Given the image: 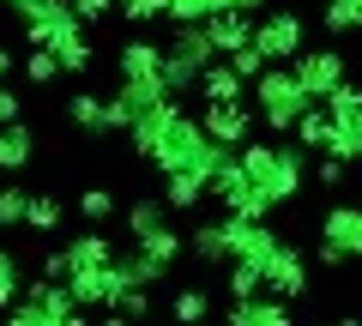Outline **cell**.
Masks as SVG:
<instances>
[{
	"label": "cell",
	"mask_w": 362,
	"mask_h": 326,
	"mask_svg": "<svg viewBox=\"0 0 362 326\" xmlns=\"http://www.w3.org/2000/svg\"><path fill=\"white\" fill-rule=\"evenodd\" d=\"M133 151L145 157V163H151L157 175H175V170H199L211 182V170H218V163H230V145H218V139H206V127H199L194 115H187V109L175 103V97H163V103L157 109H145L139 121H133Z\"/></svg>",
	"instance_id": "1"
},
{
	"label": "cell",
	"mask_w": 362,
	"mask_h": 326,
	"mask_svg": "<svg viewBox=\"0 0 362 326\" xmlns=\"http://www.w3.org/2000/svg\"><path fill=\"white\" fill-rule=\"evenodd\" d=\"M18 25H25V42H30V49H49L54 61H61L66 78L90 73V61H97V42H90V30L78 25L73 0H30L25 13H18Z\"/></svg>",
	"instance_id": "2"
},
{
	"label": "cell",
	"mask_w": 362,
	"mask_h": 326,
	"mask_svg": "<svg viewBox=\"0 0 362 326\" xmlns=\"http://www.w3.org/2000/svg\"><path fill=\"white\" fill-rule=\"evenodd\" d=\"M235 157H242L247 182L266 194V206H290V199L302 194V182H308V151H302V145H284V139H247Z\"/></svg>",
	"instance_id": "3"
},
{
	"label": "cell",
	"mask_w": 362,
	"mask_h": 326,
	"mask_svg": "<svg viewBox=\"0 0 362 326\" xmlns=\"http://www.w3.org/2000/svg\"><path fill=\"white\" fill-rule=\"evenodd\" d=\"M211 61H218V49H211L206 25H169V42H163V91L169 97L199 91V78H206Z\"/></svg>",
	"instance_id": "4"
},
{
	"label": "cell",
	"mask_w": 362,
	"mask_h": 326,
	"mask_svg": "<svg viewBox=\"0 0 362 326\" xmlns=\"http://www.w3.org/2000/svg\"><path fill=\"white\" fill-rule=\"evenodd\" d=\"M308 103L314 97L302 91L296 66H266V73L254 78V121H266V133H290Z\"/></svg>",
	"instance_id": "5"
},
{
	"label": "cell",
	"mask_w": 362,
	"mask_h": 326,
	"mask_svg": "<svg viewBox=\"0 0 362 326\" xmlns=\"http://www.w3.org/2000/svg\"><path fill=\"white\" fill-rule=\"evenodd\" d=\"M254 49L266 54L272 66H290L308 49V18H302L296 6H266V13L254 18Z\"/></svg>",
	"instance_id": "6"
},
{
	"label": "cell",
	"mask_w": 362,
	"mask_h": 326,
	"mask_svg": "<svg viewBox=\"0 0 362 326\" xmlns=\"http://www.w3.org/2000/svg\"><path fill=\"white\" fill-rule=\"evenodd\" d=\"M115 73H121V85L127 91H139V97H151V103H163V42H151V37H133V42H121L115 49Z\"/></svg>",
	"instance_id": "7"
},
{
	"label": "cell",
	"mask_w": 362,
	"mask_h": 326,
	"mask_svg": "<svg viewBox=\"0 0 362 326\" xmlns=\"http://www.w3.org/2000/svg\"><path fill=\"white\" fill-rule=\"evenodd\" d=\"M320 266H344V260H362V206L338 199V206L320 211Z\"/></svg>",
	"instance_id": "8"
},
{
	"label": "cell",
	"mask_w": 362,
	"mask_h": 326,
	"mask_svg": "<svg viewBox=\"0 0 362 326\" xmlns=\"http://www.w3.org/2000/svg\"><path fill=\"white\" fill-rule=\"evenodd\" d=\"M211 199H218V206L230 211V218H254V223H266V218H272L266 194H259V187L247 182L242 157H230V163H218V170H211Z\"/></svg>",
	"instance_id": "9"
},
{
	"label": "cell",
	"mask_w": 362,
	"mask_h": 326,
	"mask_svg": "<svg viewBox=\"0 0 362 326\" xmlns=\"http://www.w3.org/2000/svg\"><path fill=\"white\" fill-rule=\"evenodd\" d=\"M326 115H332V157L356 163L362 157V85L344 78V85L326 97Z\"/></svg>",
	"instance_id": "10"
},
{
	"label": "cell",
	"mask_w": 362,
	"mask_h": 326,
	"mask_svg": "<svg viewBox=\"0 0 362 326\" xmlns=\"http://www.w3.org/2000/svg\"><path fill=\"white\" fill-rule=\"evenodd\" d=\"M296 78H302V91H308L314 103H326V97L350 78V66H344V54H338V49H302L296 54Z\"/></svg>",
	"instance_id": "11"
},
{
	"label": "cell",
	"mask_w": 362,
	"mask_h": 326,
	"mask_svg": "<svg viewBox=\"0 0 362 326\" xmlns=\"http://www.w3.org/2000/svg\"><path fill=\"white\" fill-rule=\"evenodd\" d=\"M199 127H206V139H218V145H230V151H242V145L254 139V109H247V103H206Z\"/></svg>",
	"instance_id": "12"
},
{
	"label": "cell",
	"mask_w": 362,
	"mask_h": 326,
	"mask_svg": "<svg viewBox=\"0 0 362 326\" xmlns=\"http://www.w3.org/2000/svg\"><path fill=\"white\" fill-rule=\"evenodd\" d=\"M302 290H308V260H302V248H278L266 260V296H278V302H296Z\"/></svg>",
	"instance_id": "13"
},
{
	"label": "cell",
	"mask_w": 362,
	"mask_h": 326,
	"mask_svg": "<svg viewBox=\"0 0 362 326\" xmlns=\"http://www.w3.org/2000/svg\"><path fill=\"white\" fill-rule=\"evenodd\" d=\"M187 254H194L199 266H211V272H223V266L235 260V230H230V218H218V223H194V235H187Z\"/></svg>",
	"instance_id": "14"
},
{
	"label": "cell",
	"mask_w": 362,
	"mask_h": 326,
	"mask_svg": "<svg viewBox=\"0 0 362 326\" xmlns=\"http://www.w3.org/2000/svg\"><path fill=\"white\" fill-rule=\"evenodd\" d=\"M254 18L259 13H242V6H223V13L206 18V37H211V49H218V61H230L235 49L254 42Z\"/></svg>",
	"instance_id": "15"
},
{
	"label": "cell",
	"mask_w": 362,
	"mask_h": 326,
	"mask_svg": "<svg viewBox=\"0 0 362 326\" xmlns=\"http://www.w3.org/2000/svg\"><path fill=\"white\" fill-rule=\"evenodd\" d=\"M66 290H73L78 308H115V296H121L115 266H78V272L66 278Z\"/></svg>",
	"instance_id": "16"
},
{
	"label": "cell",
	"mask_w": 362,
	"mask_h": 326,
	"mask_svg": "<svg viewBox=\"0 0 362 326\" xmlns=\"http://www.w3.org/2000/svg\"><path fill=\"white\" fill-rule=\"evenodd\" d=\"M61 115H66V127L85 133V139H103V133H109V103H103L97 91H73V97L61 103Z\"/></svg>",
	"instance_id": "17"
},
{
	"label": "cell",
	"mask_w": 362,
	"mask_h": 326,
	"mask_svg": "<svg viewBox=\"0 0 362 326\" xmlns=\"http://www.w3.org/2000/svg\"><path fill=\"white\" fill-rule=\"evenodd\" d=\"M30 157H37V133H30L25 121H6V127H0V175L18 182V175L30 170Z\"/></svg>",
	"instance_id": "18"
},
{
	"label": "cell",
	"mask_w": 362,
	"mask_h": 326,
	"mask_svg": "<svg viewBox=\"0 0 362 326\" xmlns=\"http://www.w3.org/2000/svg\"><path fill=\"white\" fill-rule=\"evenodd\" d=\"M223 326H296V320H290V302H278V296H247V302H230Z\"/></svg>",
	"instance_id": "19"
},
{
	"label": "cell",
	"mask_w": 362,
	"mask_h": 326,
	"mask_svg": "<svg viewBox=\"0 0 362 326\" xmlns=\"http://www.w3.org/2000/svg\"><path fill=\"white\" fill-rule=\"evenodd\" d=\"M211 199V182L199 170H175V175H163V206L169 211H199Z\"/></svg>",
	"instance_id": "20"
},
{
	"label": "cell",
	"mask_w": 362,
	"mask_h": 326,
	"mask_svg": "<svg viewBox=\"0 0 362 326\" xmlns=\"http://www.w3.org/2000/svg\"><path fill=\"white\" fill-rule=\"evenodd\" d=\"M18 302H30V308H37L42 320H61V314H73V308H78V302H73V290H66V284H54V278H30Z\"/></svg>",
	"instance_id": "21"
},
{
	"label": "cell",
	"mask_w": 362,
	"mask_h": 326,
	"mask_svg": "<svg viewBox=\"0 0 362 326\" xmlns=\"http://www.w3.org/2000/svg\"><path fill=\"white\" fill-rule=\"evenodd\" d=\"M121 223H127V235H133V242H145V235L169 230V206H163V194H145V199H133V206L121 211Z\"/></svg>",
	"instance_id": "22"
},
{
	"label": "cell",
	"mask_w": 362,
	"mask_h": 326,
	"mask_svg": "<svg viewBox=\"0 0 362 326\" xmlns=\"http://www.w3.org/2000/svg\"><path fill=\"white\" fill-rule=\"evenodd\" d=\"M290 139H296L302 145V151H332V115H326V103H308V109H302V121H296V127H290Z\"/></svg>",
	"instance_id": "23"
},
{
	"label": "cell",
	"mask_w": 362,
	"mask_h": 326,
	"mask_svg": "<svg viewBox=\"0 0 362 326\" xmlns=\"http://www.w3.org/2000/svg\"><path fill=\"white\" fill-rule=\"evenodd\" d=\"M242 91H247V78L235 73L230 61H211L206 78H199V97H206V103H242Z\"/></svg>",
	"instance_id": "24"
},
{
	"label": "cell",
	"mask_w": 362,
	"mask_h": 326,
	"mask_svg": "<svg viewBox=\"0 0 362 326\" xmlns=\"http://www.w3.org/2000/svg\"><path fill=\"white\" fill-rule=\"evenodd\" d=\"M133 248H139V254H145V260H151V266H163V272H175V260H181V254H187V235H181L175 223H169V230L145 235V242H133Z\"/></svg>",
	"instance_id": "25"
},
{
	"label": "cell",
	"mask_w": 362,
	"mask_h": 326,
	"mask_svg": "<svg viewBox=\"0 0 362 326\" xmlns=\"http://www.w3.org/2000/svg\"><path fill=\"white\" fill-rule=\"evenodd\" d=\"M66 254H73V272L78 266H109L115 260V242H109L103 230H78L73 242H66Z\"/></svg>",
	"instance_id": "26"
},
{
	"label": "cell",
	"mask_w": 362,
	"mask_h": 326,
	"mask_svg": "<svg viewBox=\"0 0 362 326\" xmlns=\"http://www.w3.org/2000/svg\"><path fill=\"white\" fill-rule=\"evenodd\" d=\"M223 6H242V0H163V18L169 25H206Z\"/></svg>",
	"instance_id": "27"
},
{
	"label": "cell",
	"mask_w": 362,
	"mask_h": 326,
	"mask_svg": "<svg viewBox=\"0 0 362 326\" xmlns=\"http://www.w3.org/2000/svg\"><path fill=\"white\" fill-rule=\"evenodd\" d=\"M206 314H211L206 290H175V296H169V320L175 326H206Z\"/></svg>",
	"instance_id": "28"
},
{
	"label": "cell",
	"mask_w": 362,
	"mask_h": 326,
	"mask_svg": "<svg viewBox=\"0 0 362 326\" xmlns=\"http://www.w3.org/2000/svg\"><path fill=\"white\" fill-rule=\"evenodd\" d=\"M66 223V206L54 194H30V211H25V230H37V235H49V230H61Z\"/></svg>",
	"instance_id": "29"
},
{
	"label": "cell",
	"mask_w": 362,
	"mask_h": 326,
	"mask_svg": "<svg viewBox=\"0 0 362 326\" xmlns=\"http://www.w3.org/2000/svg\"><path fill=\"white\" fill-rule=\"evenodd\" d=\"M115 211H121V206H115V194H109V187H85V194H78V218H85L90 230H103Z\"/></svg>",
	"instance_id": "30"
},
{
	"label": "cell",
	"mask_w": 362,
	"mask_h": 326,
	"mask_svg": "<svg viewBox=\"0 0 362 326\" xmlns=\"http://www.w3.org/2000/svg\"><path fill=\"white\" fill-rule=\"evenodd\" d=\"M320 25L332 30V37H356V30H362V6H356V0H326Z\"/></svg>",
	"instance_id": "31"
},
{
	"label": "cell",
	"mask_w": 362,
	"mask_h": 326,
	"mask_svg": "<svg viewBox=\"0 0 362 326\" xmlns=\"http://www.w3.org/2000/svg\"><path fill=\"white\" fill-rule=\"evenodd\" d=\"M223 284H230V302H247V296H266V278H259L254 266H242V260H230V266H223Z\"/></svg>",
	"instance_id": "32"
},
{
	"label": "cell",
	"mask_w": 362,
	"mask_h": 326,
	"mask_svg": "<svg viewBox=\"0 0 362 326\" xmlns=\"http://www.w3.org/2000/svg\"><path fill=\"white\" fill-rule=\"evenodd\" d=\"M25 211H30V194L18 182L0 187V230H25Z\"/></svg>",
	"instance_id": "33"
},
{
	"label": "cell",
	"mask_w": 362,
	"mask_h": 326,
	"mask_svg": "<svg viewBox=\"0 0 362 326\" xmlns=\"http://www.w3.org/2000/svg\"><path fill=\"white\" fill-rule=\"evenodd\" d=\"M54 78H66L61 61H54L49 49H30V54H25V85H54Z\"/></svg>",
	"instance_id": "34"
},
{
	"label": "cell",
	"mask_w": 362,
	"mask_h": 326,
	"mask_svg": "<svg viewBox=\"0 0 362 326\" xmlns=\"http://www.w3.org/2000/svg\"><path fill=\"white\" fill-rule=\"evenodd\" d=\"M115 18H127V25H157V18H163V0H115Z\"/></svg>",
	"instance_id": "35"
},
{
	"label": "cell",
	"mask_w": 362,
	"mask_h": 326,
	"mask_svg": "<svg viewBox=\"0 0 362 326\" xmlns=\"http://www.w3.org/2000/svg\"><path fill=\"white\" fill-rule=\"evenodd\" d=\"M18 290H25V284H18V260H13L6 248H0V314H6V308H18Z\"/></svg>",
	"instance_id": "36"
},
{
	"label": "cell",
	"mask_w": 362,
	"mask_h": 326,
	"mask_svg": "<svg viewBox=\"0 0 362 326\" xmlns=\"http://www.w3.org/2000/svg\"><path fill=\"white\" fill-rule=\"evenodd\" d=\"M115 314H127L133 326L151 320V290H121V296H115Z\"/></svg>",
	"instance_id": "37"
},
{
	"label": "cell",
	"mask_w": 362,
	"mask_h": 326,
	"mask_svg": "<svg viewBox=\"0 0 362 326\" xmlns=\"http://www.w3.org/2000/svg\"><path fill=\"white\" fill-rule=\"evenodd\" d=\"M230 66H235V73H242V78H247V85H254V78H259V73H266V66H272V61H266V54H259V49H254V42H247V49H235V54H230Z\"/></svg>",
	"instance_id": "38"
},
{
	"label": "cell",
	"mask_w": 362,
	"mask_h": 326,
	"mask_svg": "<svg viewBox=\"0 0 362 326\" xmlns=\"http://www.w3.org/2000/svg\"><path fill=\"white\" fill-rule=\"evenodd\" d=\"M37 278L66 284V278H73V254H66V248H49V254H42V266H37Z\"/></svg>",
	"instance_id": "39"
},
{
	"label": "cell",
	"mask_w": 362,
	"mask_h": 326,
	"mask_svg": "<svg viewBox=\"0 0 362 326\" xmlns=\"http://www.w3.org/2000/svg\"><path fill=\"white\" fill-rule=\"evenodd\" d=\"M73 13H78V25H85V30H97L103 18H115V0H73Z\"/></svg>",
	"instance_id": "40"
},
{
	"label": "cell",
	"mask_w": 362,
	"mask_h": 326,
	"mask_svg": "<svg viewBox=\"0 0 362 326\" xmlns=\"http://www.w3.org/2000/svg\"><path fill=\"white\" fill-rule=\"evenodd\" d=\"M314 182H320V187H338V182H344V157H332V151L314 157Z\"/></svg>",
	"instance_id": "41"
},
{
	"label": "cell",
	"mask_w": 362,
	"mask_h": 326,
	"mask_svg": "<svg viewBox=\"0 0 362 326\" xmlns=\"http://www.w3.org/2000/svg\"><path fill=\"white\" fill-rule=\"evenodd\" d=\"M6 121H25V103H18V91L0 78V127H6Z\"/></svg>",
	"instance_id": "42"
},
{
	"label": "cell",
	"mask_w": 362,
	"mask_h": 326,
	"mask_svg": "<svg viewBox=\"0 0 362 326\" xmlns=\"http://www.w3.org/2000/svg\"><path fill=\"white\" fill-rule=\"evenodd\" d=\"M0 326H49V320H42V314L30 308V302H18V308H6V314H0Z\"/></svg>",
	"instance_id": "43"
},
{
	"label": "cell",
	"mask_w": 362,
	"mask_h": 326,
	"mask_svg": "<svg viewBox=\"0 0 362 326\" xmlns=\"http://www.w3.org/2000/svg\"><path fill=\"white\" fill-rule=\"evenodd\" d=\"M13 73H18V61H13V49L0 42V78H13Z\"/></svg>",
	"instance_id": "44"
},
{
	"label": "cell",
	"mask_w": 362,
	"mask_h": 326,
	"mask_svg": "<svg viewBox=\"0 0 362 326\" xmlns=\"http://www.w3.org/2000/svg\"><path fill=\"white\" fill-rule=\"evenodd\" d=\"M49 326H90V320H85V308H73V314H61V320H49Z\"/></svg>",
	"instance_id": "45"
},
{
	"label": "cell",
	"mask_w": 362,
	"mask_h": 326,
	"mask_svg": "<svg viewBox=\"0 0 362 326\" xmlns=\"http://www.w3.org/2000/svg\"><path fill=\"white\" fill-rule=\"evenodd\" d=\"M97 326H133V320H127V314H103V320H97Z\"/></svg>",
	"instance_id": "46"
},
{
	"label": "cell",
	"mask_w": 362,
	"mask_h": 326,
	"mask_svg": "<svg viewBox=\"0 0 362 326\" xmlns=\"http://www.w3.org/2000/svg\"><path fill=\"white\" fill-rule=\"evenodd\" d=\"M242 13H266V0H242Z\"/></svg>",
	"instance_id": "47"
},
{
	"label": "cell",
	"mask_w": 362,
	"mask_h": 326,
	"mask_svg": "<svg viewBox=\"0 0 362 326\" xmlns=\"http://www.w3.org/2000/svg\"><path fill=\"white\" fill-rule=\"evenodd\" d=\"M0 6H13V13H25V6H30V0H0Z\"/></svg>",
	"instance_id": "48"
}]
</instances>
